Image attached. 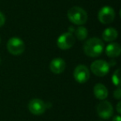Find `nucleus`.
<instances>
[{
	"mask_svg": "<svg viewBox=\"0 0 121 121\" xmlns=\"http://www.w3.org/2000/svg\"><path fill=\"white\" fill-rule=\"evenodd\" d=\"M84 52L90 57H97L104 51V43L98 37H91L84 44Z\"/></svg>",
	"mask_w": 121,
	"mask_h": 121,
	"instance_id": "nucleus-1",
	"label": "nucleus"
},
{
	"mask_svg": "<svg viewBox=\"0 0 121 121\" xmlns=\"http://www.w3.org/2000/svg\"><path fill=\"white\" fill-rule=\"evenodd\" d=\"M67 17L76 25H83L88 20V14L82 8L75 6L68 10Z\"/></svg>",
	"mask_w": 121,
	"mask_h": 121,
	"instance_id": "nucleus-2",
	"label": "nucleus"
},
{
	"mask_svg": "<svg viewBox=\"0 0 121 121\" xmlns=\"http://www.w3.org/2000/svg\"><path fill=\"white\" fill-rule=\"evenodd\" d=\"M7 49L10 54L13 56H19L25 50V44L19 37H12L7 42Z\"/></svg>",
	"mask_w": 121,
	"mask_h": 121,
	"instance_id": "nucleus-3",
	"label": "nucleus"
},
{
	"mask_svg": "<svg viewBox=\"0 0 121 121\" xmlns=\"http://www.w3.org/2000/svg\"><path fill=\"white\" fill-rule=\"evenodd\" d=\"M109 64L104 60H95L91 65V71L97 76H104L109 71Z\"/></svg>",
	"mask_w": 121,
	"mask_h": 121,
	"instance_id": "nucleus-4",
	"label": "nucleus"
},
{
	"mask_svg": "<svg viewBox=\"0 0 121 121\" xmlns=\"http://www.w3.org/2000/svg\"><path fill=\"white\" fill-rule=\"evenodd\" d=\"M76 38L71 32H65L58 37L56 41V45L61 50H67L74 46Z\"/></svg>",
	"mask_w": 121,
	"mask_h": 121,
	"instance_id": "nucleus-5",
	"label": "nucleus"
},
{
	"mask_svg": "<svg viewBox=\"0 0 121 121\" xmlns=\"http://www.w3.org/2000/svg\"><path fill=\"white\" fill-rule=\"evenodd\" d=\"M115 18V12L109 6H104L98 13V19L103 24L111 23Z\"/></svg>",
	"mask_w": 121,
	"mask_h": 121,
	"instance_id": "nucleus-6",
	"label": "nucleus"
},
{
	"mask_svg": "<svg viewBox=\"0 0 121 121\" xmlns=\"http://www.w3.org/2000/svg\"><path fill=\"white\" fill-rule=\"evenodd\" d=\"M97 114L101 119H108L113 115L114 109L110 102L107 100H103L99 103L96 108Z\"/></svg>",
	"mask_w": 121,
	"mask_h": 121,
	"instance_id": "nucleus-7",
	"label": "nucleus"
},
{
	"mask_svg": "<svg viewBox=\"0 0 121 121\" xmlns=\"http://www.w3.org/2000/svg\"><path fill=\"white\" fill-rule=\"evenodd\" d=\"M28 109L32 114L41 115L44 114L47 109V104L43 100L40 99H32L28 103Z\"/></svg>",
	"mask_w": 121,
	"mask_h": 121,
	"instance_id": "nucleus-8",
	"label": "nucleus"
},
{
	"mask_svg": "<svg viewBox=\"0 0 121 121\" xmlns=\"http://www.w3.org/2000/svg\"><path fill=\"white\" fill-rule=\"evenodd\" d=\"M75 80L78 83H86L90 78V71L88 67L85 65H79L76 67L73 73Z\"/></svg>",
	"mask_w": 121,
	"mask_h": 121,
	"instance_id": "nucleus-9",
	"label": "nucleus"
},
{
	"mask_svg": "<svg viewBox=\"0 0 121 121\" xmlns=\"http://www.w3.org/2000/svg\"><path fill=\"white\" fill-rule=\"evenodd\" d=\"M66 69V62L61 58H55L50 63V70L54 74H60Z\"/></svg>",
	"mask_w": 121,
	"mask_h": 121,
	"instance_id": "nucleus-10",
	"label": "nucleus"
},
{
	"mask_svg": "<svg viewBox=\"0 0 121 121\" xmlns=\"http://www.w3.org/2000/svg\"><path fill=\"white\" fill-rule=\"evenodd\" d=\"M94 95L99 100H104L106 98L108 97V90L105 87V86H104L101 83H98L94 86Z\"/></svg>",
	"mask_w": 121,
	"mask_h": 121,
	"instance_id": "nucleus-11",
	"label": "nucleus"
},
{
	"mask_svg": "<svg viewBox=\"0 0 121 121\" xmlns=\"http://www.w3.org/2000/svg\"><path fill=\"white\" fill-rule=\"evenodd\" d=\"M105 53L107 56L110 58L118 57L121 53V47L120 45L117 42H112L109 44L105 48Z\"/></svg>",
	"mask_w": 121,
	"mask_h": 121,
	"instance_id": "nucleus-12",
	"label": "nucleus"
},
{
	"mask_svg": "<svg viewBox=\"0 0 121 121\" xmlns=\"http://www.w3.org/2000/svg\"><path fill=\"white\" fill-rule=\"evenodd\" d=\"M117 37H118V32L116 29L113 28V27H108L102 33L103 40L108 42H111L113 41L116 40Z\"/></svg>",
	"mask_w": 121,
	"mask_h": 121,
	"instance_id": "nucleus-13",
	"label": "nucleus"
},
{
	"mask_svg": "<svg viewBox=\"0 0 121 121\" xmlns=\"http://www.w3.org/2000/svg\"><path fill=\"white\" fill-rule=\"evenodd\" d=\"M75 35H76V38L78 39L79 41H84L86 39L88 36V31L87 29L85 27H79L74 30Z\"/></svg>",
	"mask_w": 121,
	"mask_h": 121,
	"instance_id": "nucleus-14",
	"label": "nucleus"
},
{
	"mask_svg": "<svg viewBox=\"0 0 121 121\" xmlns=\"http://www.w3.org/2000/svg\"><path fill=\"white\" fill-rule=\"evenodd\" d=\"M112 82L114 86L117 87H119V84H120V69H117L114 72L112 76Z\"/></svg>",
	"mask_w": 121,
	"mask_h": 121,
	"instance_id": "nucleus-15",
	"label": "nucleus"
},
{
	"mask_svg": "<svg viewBox=\"0 0 121 121\" xmlns=\"http://www.w3.org/2000/svg\"><path fill=\"white\" fill-rule=\"evenodd\" d=\"M114 97L117 99H120L121 97V90L119 87H118L115 91H114Z\"/></svg>",
	"mask_w": 121,
	"mask_h": 121,
	"instance_id": "nucleus-16",
	"label": "nucleus"
},
{
	"mask_svg": "<svg viewBox=\"0 0 121 121\" xmlns=\"http://www.w3.org/2000/svg\"><path fill=\"white\" fill-rule=\"evenodd\" d=\"M5 21H6V18H5V16L4 15L3 13L0 12V27H3L5 23Z\"/></svg>",
	"mask_w": 121,
	"mask_h": 121,
	"instance_id": "nucleus-17",
	"label": "nucleus"
},
{
	"mask_svg": "<svg viewBox=\"0 0 121 121\" xmlns=\"http://www.w3.org/2000/svg\"><path fill=\"white\" fill-rule=\"evenodd\" d=\"M120 105H121V102H120V101H119V103H118V104H117V107H116V109H117V112H118V114H120V113H121Z\"/></svg>",
	"mask_w": 121,
	"mask_h": 121,
	"instance_id": "nucleus-18",
	"label": "nucleus"
},
{
	"mask_svg": "<svg viewBox=\"0 0 121 121\" xmlns=\"http://www.w3.org/2000/svg\"><path fill=\"white\" fill-rule=\"evenodd\" d=\"M113 121H121V118L119 115H116L114 117V119H113Z\"/></svg>",
	"mask_w": 121,
	"mask_h": 121,
	"instance_id": "nucleus-19",
	"label": "nucleus"
},
{
	"mask_svg": "<svg viewBox=\"0 0 121 121\" xmlns=\"http://www.w3.org/2000/svg\"><path fill=\"white\" fill-rule=\"evenodd\" d=\"M0 42H1V38H0Z\"/></svg>",
	"mask_w": 121,
	"mask_h": 121,
	"instance_id": "nucleus-20",
	"label": "nucleus"
},
{
	"mask_svg": "<svg viewBox=\"0 0 121 121\" xmlns=\"http://www.w3.org/2000/svg\"><path fill=\"white\" fill-rule=\"evenodd\" d=\"M0 62H1V60H0Z\"/></svg>",
	"mask_w": 121,
	"mask_h": 121,
	"instance_id": "nucleus-21",
	"label": "nucleus"
}]
</instances>
